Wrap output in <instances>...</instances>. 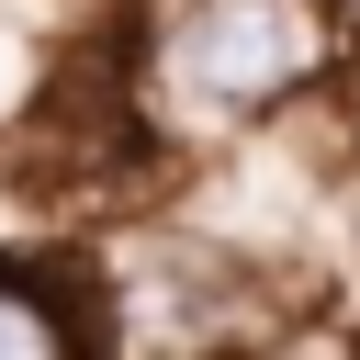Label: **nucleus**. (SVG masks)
<instances>
[{"label":"nucleus","instance_id":"f03ea898","mask_svg":"<svg viewBox=\"0 0 360 360\" xmlns=\"http://www.w3.org/2000/svg\"><path fill=\"white\" fill-rule=\"evenodd\" d=\"M0 349H68V326H56V315H34V292H22V281H0Z\"/></svg>","mask_w":360,"mask_h":360},{"label":"nucleus","instance_id":"f257e3e1","mask_svg":"<svg viewBox=\"0 0 360 360\" xmlns=\"http://www.w3.org/2000/svg\"><path fill=\"white\" fill-rule=\"evenodd\" d=\"M326 68V11L315 0H191L180 11V79L202 101H270Z\"/></svg>","mask_w":360,"mask_h":360}]
</instances>
